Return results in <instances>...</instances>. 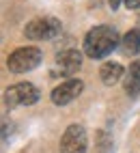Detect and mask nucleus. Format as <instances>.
<instances>
[{
  "instance_id": "obj_2",
  "label": "nucleus",
  "mask_w": 140,
  "mask_h": 153,
  "mask_svg": "<svg viewBox=\"0 0 140 153\" xmlns=\"http://www.w3.org/2000/svg\"><path fill=\"white\" fill-rule=\"evenodd\" d=\"M41 63V50L35 45H24L13 50L7 58V67L11 74H26Z\"/></svg>"
},
{
  "instance_id": "obj_1",
  "label": "nucleus",
  "mask_w": 140,
  "mask_h": 153,
  "mask_svg": "<svg viewBox=\"0 0 140 153\" xmlns=\"http://www.w3.org/2000/svg\"><path fill=\"white\" fill-rule=\"evenodd\" d=\"M121 43L116 28L112 26H95L84 37V54L91 58H104Z\"/></svg>"
},
{
  "instance_id": "obj_13",
  "label": "nucleus",
  "mask_w": 140,
  "mask_h": 153,
  "mask_svg": "<svg viewBox=\"0 0 140 153\" xmlns=\"http://www.w3.org/2000/svg\"><path fill=\"white\" fill-rule=\"evenodd\" d=\"M138 24H140V9H138Z\"/></svg>"
},
{
  "instance_id": "obj_12",
  "label": "nucleus",
  "mask_w": 140,
  "mask_h": 153,
  "mask_svg": "<svg viewBox=\"0 0 140 153\" xmlns=\"http://www.w3.org/2000/svg\"><path fill=\"white\" fill-rule=\"evenodd\" d=\"M108 2H110V9H119L123 0H108Z\"/></svg>"
},
{
  "instance_id": "obj_8",
  "label": "nucleus",
  "mask_w": 140,
  "mask_h": 153,
  "mask_svg": "<svg viewBox=\"0 0 140 153\" xmlns=\"http://www.w3.org/2000/svg\"><path fill=\"white\" fill-rule=\"evenodd\" d=\"M123 76H125L123 65L121 63H114V60H108V63H104L101 69H99V78H101V82L106 86H114Z\"/></svg>"
},
{
  "instance_id": "obj_5",
  "label": "nucleus",
  "mask_w": 140,
  "mask_h": 153,
  "mask_svg": "<svg viewBox=\"0 0 140 153\" xmlns=\"http://www.w3.org/2000/svg\"><path fill=\"white\" fill-rule=\"evenodd\" d=\"M88 138L86 129L80 123H71L61 138V153H86Z\"/></svg>"
},
{
  "instance_id": "obj_4",
  "label": "nucleus",
  "mask_w": 140,
  "mask_h": 153,
  "mask_svg": "<svg viewBox=\"0 0 140 153\" xmlns=\"http://www.w3.org/2000/svg\"><path fill=\"white\" fill-rule=\"evenodd\" d=\"M39 99V88L30 82H17L4 91V104L7 108H19V106H33Z\"/></svg>"
},
{
  "instance_id": "obj_3",
  "label": "nucleus",
  "mask_w": 140,
  "mask_h": 153,
  "mask_svg": "<svg viewBox=\"0 0 140 153\" xmlns=\"http://www.w3.org/2000/svg\"><path fill=\"white\" fill-rule=\"evenodd\" d=\"M24 35L35 41H52L61 35V22L56 17H35L26 24Z\"/></svg>"
},
{
  "instance_id": "obj_11",
  "label": "nucleus",
  "mask_w": 140,
  "mask_h": 153,
  "mask_svg": "<svg viewBox=\"0 0 140 153\" xmlns=\"http://www.w3.org/2000/svg\"><path fill=\"white\" fill-rule=\"evenodd\" d=\"M127 9H140V0H123Z\"/></svg>"
},
{
  "instance_id": "obj_9",
  "label": "nucleus",
  "mask_w": 140,
  "mask_h": 153,
  "mask_svg": "<svg viewBox=\"0 0 140 153\" xmlns=\"http://www.w3.org/2000/svg\"><path fill=\"white\" fill-rule=\"evenodd\" d=\"M125 93L129 97H136L140 93V60H134L132 65H129V69L125 71Z\"/></svg>"
},
{
  "instance_id": "obj_6",
  "label": "nucleus",
  "mask_w": 140,
  "mask_h": 153,
  "mask_svg": "<svg viewBox=\"0 0 140 153\" xmlns=\"http://www.w3.org/2000/svg\"><path fill=\"white\" fill-rule=\"evenodd\" d=\"M82 88H84V82L82 80H78V78H71V80H65L63 84H58L52 88V101L56 106H67V104H71V101L82 93Z\"/></svg>"
},
{
  "instance_id": "obj_10",
  "label": "nucleus",
  "mask_w": 140,
  "mask_h": 153,
  "mask_svg": "<svg viewBox=\"0 0 140 153\" xmlns=\"http://www.w3.org/2000/svg\"><path fill=\"white\" fill-rule=\"evenodd\" d=\"M121 50L123 54L127 56H134V54H140V28H134L121 39Z\"/></svg>"
},
{
  "instance_id": "obj_7",
  "label": "nucleus",
  "mask_w": 140,
  "mask_h": 153,
  "mask_svg": "<svg viewBox=\"0 0 140 153\" xmlns=\"http://www.w3.org/2000/svg\"><path fill=\"white\" fill-rule=\"evenodd\" d=\"M54 65H56L58 76H65V78L71 80V76H76L80 71V67H82V52H78V50H65V52H61L56 56Z\"/></svg>"
}]
</instances>
